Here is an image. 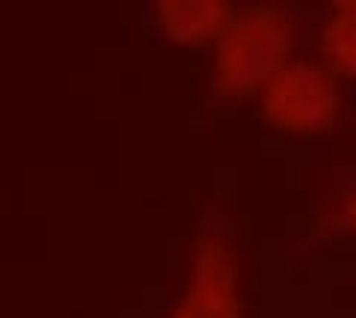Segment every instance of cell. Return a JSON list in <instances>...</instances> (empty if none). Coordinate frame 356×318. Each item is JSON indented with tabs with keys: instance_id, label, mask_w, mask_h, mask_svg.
<instances>
[{
	"instance_id": "1",
	"label": "cell",
	"mask_w": 356,
	"mask_h": 318,
	"mask_svg": "<svg viewBox=\"0 0 356 318\" xmlns=\"http://www.w3.org/2000/svg\"><path fill=\"white\" fill-rule=\"evenodd\" d=\"M297 18L282 3H252L235 13L214 45L211 90L222 102L261 95L294 60Z\"/></svg>"
},
{
	"instance_id": "2",
	"label": "cell",
	"mask_w": 356,
	"mask_h": 318,
	"mask_svg": "<svg viewBox=\"0 0 356 318\" xmlns=\"http://www.w3.org/2000/svg\"><path fill=\"white\" fill-rule=\"evenodd\" d=\"M264 125L285 137H324L344 119L341 84L324 63L291 60L259 95Z\"/></svg>"
},
{
	"instance_id": "3",
	"label": "cell",
	"mask_w": 356,
	"mask_h": 318,
	"mask_svg": "<svg viewBox=\"0 0 356 318\" xmlns=\"http://www.w3.org/2000/svg\"><path fill=\"white\" fill-rule=\"evenodd\" d=\"M170 318H241V271L222 232L196 241L191 280Z\"/></svg>"
},
{
	"instance_id": "4",
	"label": "cell",
	"mask_w": 356,
	"mask_h": 318,
	"mask_svg": "<svg viewBox=\"0 0 356 318\" xmlns=\"http://www.w3.org/2000/svg\"><path fill=\"white\" fill-rule=\"evenodd\" d=\"M235 13L238 6L222 0H161L152 6L158 33L178 48L217 45Z\"/></svg>"
},
{
	"instance_id": "5",
	"label": "cell",
	"mask_w": 356,
	"mask_h": 318,
	"mask_svg": "<svg viewBox=\"0 0 356 318\" xmlns=\"http://www.w3.org/2000/svg\"><path fill=\"white\" fill-rule=\"evenodd\" d=\"M321 63L336 78L356 81V0H339L318 27Z\"/></svg>"
},
{
	"instance_id": "6",
	"label": "cell",
	"mask_w": 356,
	"mask_h": 318,
	"mask_svg": "<svg viewBox=\"0 0 356 318\" xmlns=\"http://www.w3.org/2000/svg\"><path fill=\"white\" fill-rule=\"evenodd\" d=\"M336 223L339 226H348V229H356V191L341 202L339 214H336Z\"/></svg>"
}]
</instances>
